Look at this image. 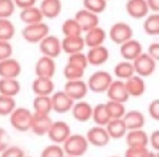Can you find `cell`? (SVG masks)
Here are the masks:
<instances>
[{
    "mask_svg": "<svg viewBox=\"0 0 159 157\" xmlns=\"http://www.w3.org/2000/svg\"><path fill=\"white\" fill-rule=\"evenodd\" d=\"M89 142L86 141L85 135L82 134H71L63 142L61 146L66 156L82 157L89 150Z\"/></svg>",
    "mask_w": 159,
    "mask_h": 157,
    "instance_id": "cell-1",
    "label": "cell"
},
{
    "mask_svg": "<svg viewBox=\"0 0 159 157\" xmlns=\"http://www.w3.org/2000/svg\"><path fill=\"white\" fill-rule=\"evenodd\" d=\"M108 35L115 44L122 45L123 43L128 42V40H130L132 38L133 30L128 23L117 22L111 25Z\"/></svg>",
    "mask_w": 159,
    "mask_h": 157,
    "instance_id": "cell-6",
    "label": "cell"
},
{
    "mask_svg": "<svg viewBox=\"0 0 159 157\" xmlns=\"http://www.w3.org/2000/svg\"><path fill=\"white\" fill-rule=\"evenodd\" d=\"M16 35V26L10 19H0V40L10 42Z\"/></svg>",
    "mask_w": 159,
    "mask_h": 157,
    "instance_id": "cell-37",
    "label": "cell"
},
{
    "mask_svg": "<svg viewBox=\"0 0 159 157\" xmlns=\"http://www.w3.org/2000/svg\"><path fill=\"white\" fill-rule=\"evenodd\" d=\"M16 8H20L21 10L34 7L36 5V0H13Z\"/></svg>",
    "mask_w": 159,
    "mask_h": 157,
    "instance_id": "cell-51",
    "label": "cell"
},
{
    "mask_svg": "<svg viewBox=\"0 0 159 157\" xmlns=\"http://www.w3.org/2000/svg\"><path fill=\"white\" fill-rule=\"evenodd\" d=\"M51 106L52 111L57 113H66L71 111L73 105L75 102H73L63 91L53 92V94L50 96Z\"/></svg>",
    "mask_w": 159,
    "mask_h": 157,
    "instance_id": "cell-10",
    "label": "cell"
},
{
    "mask_svg": "<svg viewBox=\"0 0 159 157\" xmlns=\"http://www.w3.org/2000/svg\"><path fill=\"white\" fill-rule=\"evenodd\" d=\"M61 32L64 35V37H76V36H82L83 34L82 29L74 18L66 19L62 23Z\"/></svg>",
    "mask_w": 159,
    "mask_h": 157,
    "instance_id": "cell-33",
    "label": "cell"
},
{
    "mask_svg": "<svg viewBox=\"0 0 159 157\" xmlns=\"http://www.w3.org/2000/svg\"><path fill=\"white\" fill-rule=\"evenodd\" d=\"M66 63L73 64V66H75V67L84 69V70H86L87 66H89L86 55L83 53H73V55H69L68 62H66Z\"/></svg>",
    "mask_w": 159,
    "mask_h": 157,
    "instance_id": "cell-42",
    "label": "cell"
},
{
    "mask_svg": "<svg viewBox=\"0 0 159 157\" xmlns=\"http://www.w3.org/2000/svg\"><path fill=\"white\" fill-rule=\"evenodd\" d=\"M39 10L42 12L43 16L49 20H52L59 16L62 10L61 0H42Z\"/></svg>",
    "mask_w": 159,
    "mask_h": 157,
    "instance_id": "cell-24",
    "label": "cell"
},
{
    "mask_svg": "<svg viewBox=\"0 0 159 157\" xmlns=\"http://www.w3.org/2000/svg\"><path fill=\"white\" fill-rule=\"evenodd\" d=\"M84 34L85 35L83 36L84 44H85V46L89 47V48L104 45L105 40H106V37H107L106 31L100 26L94 27V29L85 32Z\"/></svg>",
    "mask_w": 159,
    "mask_h": 157,
    "instance_id": "cell-20",
    "label": "cell"
},
{
    "mask_svg": "<svg viewBox=\"0 0 159 157\" xmlns=\"http://www.w3.org/2000/svg\"><path fill=\"white\" fill-rule=\"evenodd\" d=\"M16 108V103L13 97L0 95V116H10V113Z\"/></svg>",
    "mask_w": 159,
    "mask_h": 157,
    "instance_id": "cell-40",
    "label": "cell"
},
{
    "mask_svg": "<svg viewBox=\"0 0 159 157\" xmlns=\"http://www.w3.org/2000/svg\"><path fill=\"white\" fill-rule=\"evenodd\" d=\"M142 53H143L142 44L139 40L133 39V38L120 45V55L125 61H134Z\"/></svg>",
    "mask_w": 159,
    "mask_h": 157,
    "instance_id": "cell-17",
    "label": "cell"
},
{
    "mask_svg": "<svg viewBox=\"0 0 159 157\" xmlns=\"http://www.w3.org/2000/svg\"><path fill=\"white\" fill-rule=\"evenodd\" d=\"M21 92V83L18 79H0V95L13 97Z\"/></svg>",
    "mask_w": 159,
    "mask_h": 157,
    "instance_id": "cell-28",
    "label": "cell"
},
{
    "mask_svg": "<svg viewBox=\"0 0 159 157\" xmlns=\"http://www.w3.org/2000/svg\"><path fill=\"white\" fill-rule=\"evenodd\" d=\"M49 26L44 22L30 24L22 30V36L25 42L30 44H39L46 36L49 35Z\"/></svg>",
    "mask_w": 159,
    "mask_h": 157,
    "instance_id": "cell-4",
    "label": "cell"
},
{
    "mask_svg": "<svg viewBox=\"0 0 159 157\" xmlns=\"http://www.w3.org/2000/svg\"><path fill=\"white\" fill-rule=\"evenodd\" d=\"M147 53L149 57H152V59L155 60V61H158L159 59V44L158 43H152V44H150L149 46H148L147 48Z\"/></svg>",
    "mask_w": 159,
    "mask_h": 157,
    "instance_id": "cell-50",
    "label": "cell"
},
{
    "mask_svg": "<svg viewBox=\"0 0 159 157\" xmlns=\"http://www.w3.org/2000/svg\"><path fill=\"white\" fill-rule=\"evenodd\" d=\"M33 113L25 107H16L9 116L12 128L20 132H26L31 128Z\"/></svg>",
    "mask_w": 159,
    "mask_h": 157,
    "instance_id": "cell-2",
    "label": "cell"
},
{
    "mask_svg": "<svg viewBox=\"0 0 159 157\" xmlns=\"http://www.w3.org/2000/svg\"><path fill=\"white\" fill-rule=\"evenodd\" d=\"M92 119L98 127H106L107 123L110 121V118L106 110L105 104L100 103L93 107V113H92Z\"/></svg>",
    "mask_w": 159,
    "mask_h": 157,
    "instance_id": "cell-34",
    "label": "cell"
},
{
    "mask_svg": "<svg viewBox=\"0 0 159 157\" xmlns=\"http://www.w3.org/2000/svg\"><path fill=\"white\" fill-rule=\"evenodd\" d=\"M48 137L53 144H63V142L71 135V128L66 122L64 121H55L52 122L48 133Z\"/></svg>",
    "mask_w": 159,
    "mask_h": 157,
    "instance_id": "cell-7",
    "label": "cell"
},
{
    "mask_svg": "<svg viewBox=\"0 0 159 157\" xmlns=\"http://www.w3.org/2000/svg\"><path fill=\"white\" fill-rule=\"evenodd\" d=\"M20 19L23 23H25L26 25H30V24H35V23L43 22L44 16H43L39 8L34 6V7L21 10Z\"/></svg>",
    "mask_w": 159,
    "mask_h": 157,
    "instance_id": "cell-30",
    "label": "cell"
},
{
    "mask_svg": "<svg viewBox=\"0 0 159 157\" xmlns=\"http://www.w3.org/2000/svg\"><path fill=\"white\" fill-rule=\"evenodd\" d=\"M72 116L76 121L79 122H87L92 119V113H93V107L89 103L85 100H79L75 102L71 109Z\"/></svg>",
    "mask_w": 159,
    "mask_h": 157,
    "instance_id": "cell-22",
    "label": "cell"
},
{
    "mask_svg": "<svg viewBox=\"0 0 159 157\" xmlns=\"http://www.w3.org/2000/svg\"><path fill=\"white\" fill-rule=\"evenodd\" d=\"M112 81L113 77L110 73L104 70H98L89 76L86 82L87 89L94 93H106Z\"/></svg>",
    "mask_w": 159,
    "mask_h": 157,
    "instance_id": "cell-3",
    "label": "cell"
},
{
    "mask_svg": "<svg viewBox=\"0 0 159 157\" xmlns=\"http://www.w3.org/2000/svg\"><path fill=\"white\" fill-rule=\"evenodd\" d=\"M122 120H123L128 131L139 130V129H143V127L145 126V116L139 110L126 111Z\"/></svg>",
    "mask_w": 159,
    "mask_h": 157,
    "instance_id": "cell-25",
    "label": "cell"
},
{
    "mask_svg": "<svg viewBox=\"0 0 159 157\" xmlns=\"http://www.w3.org/2000/svg\"><path fill=\"white\" fill-rule=\"evenodd\" d=\"M34 113L38 115H49L52 111L50 96H35L33 99Z\"/></svg>",
    "mask_w": 159,
    "mask_h": 157,
    "instance_id": "cell-32",
    "label": "cell"
},
{
    "mask_svg": "<svg viewBox=\"0 0 159 157\" xmlns=\"http://www.w3.org/2000/svg\"><path fill=\"white\" fill-rule=\"evenodd\" d=\"M74 19L79 25L82 29L83 33L94 29L96 26H99V18L97 14L92 13L85 9H81L75 13Z\"/></svg>",
    "mask_w": 159,
    "mask_h": 157,
    "instance_id": "cell-14",
    "label": "cell"
},
{
    "mask_svg": "<svg viewBox=\"0 0 159 157\" xmlns=\"http://www.w3.org/2000/svg\"><path fill=\"white\" fill-rule=\"evenodd\" d=\"M113 74L116 75V77H118L117 80H128L129 77H131L132 75L135 74L132 62L125 61V60L118 62L115 66V68H113Z\"/></svg>",
    "mask_w": 159,
    "mask_h": 157,
    "instance_id": "cell-31",
    "label": "cell"
},
{
    "mask_svg": "<svg viewBox=\"0 0 159 157\" xmlns=\"http://www.w3.org/2000/svg\"><path fill=\"white\" fill-rule=\"evenodd\" d=\"M85 55H86L87 63L91 64V66L97 67L106 63L108 61L110 53H109L108 48L106 46H104V45H102V46L89 48V50Z\"/></svg>",
    "mask_w": 159,
    "mask_h": 157,
    "instance_id": "cell-19",
    "label": "cell"
},
{
    "mask_svg": "<svg viewBox=\"0 0 159 157\" xmlns=\"http://www.w3.org/2000/svg\"><path fill=\"white\" fill-rule=\"evenodd\" d=\"M125 10L126 13L135 20H141L149 14V9L145 0H128Z\"/></svg>",
    "mask_w": 159,
    "mask_h": 157,
    "instance_id": "cell-18",
    "label": "cell"
},
{
    "mask_svg": "<svg viewBox=\"0 0 159 157\" xmlns=\"http://www.w3.org/2000/svg\"><path fill=\"white\" fill-rule=\"evenodd\" d=\"M22 72L20 62L13 58L0 61V79H18Z\"/></svg>",
    "mask_w": 159,
    "mask_h": 157,
    "instance_id": "cell-16",
    "label": "cell"
},
{
    "mask_svg": "<svg viewBox=\"0 0 159 157\" xmlns=\"http://www.w3.org/2000/svg\"><path fill=\"white\" fill-rule=\"evenodd\" d=\"M84 47L85 44L83 35L76 36V37H63V39L61 40V50L68 55L83 53Z\"/></svg>",
    "mask_w": 159,
    "mask_h": 157,
    "instance_id": "cell-26",
    "label": "cell"
},
{
    "mask_svg": "<svg viewBox=\"0 0 159 157\" xmlns=\"http://www.w3.org/2000/svg\"><path fill=\"white\" fill-rule=\"evenodd\" d=\"M110 157H120V156H110Z\"/></svg>",
    "mask_w": 159,
    "mask_h": 157,
    "instance_id": "cell-54",
    "label": "cell"
},
{
    "mask_svg": "<svg viewBox=\"0 0 159 157\" xmlns=\"http://www.w3.org/2000/svg\"><path fill=\"white\" fill-rule=\"evenodd\" d=\"M16 6L13 0H0V19H9L13 16Z\"/></svg>",
    "mask_w": 159,
    "mask_h": 157,
    "instance_id": "cell-41",
    "label": "cell"
},
{
    "mask_svg": "<svg viewBox=\"0 0 159 157\" xmlns=\"http://www.w3.org/2000/svg\"><path fill=\"white\" fill-rule=\"evenodd\" d=\"M56 70H57V64L55 59L45 56H42L35 64V74L38 77L52 79L56 74Z\"/></svg>",
    "mask_w": 159,
    "mask_h": 157,
    "instance_id": "cell-12",
    "label": "cell"
},
{
    "mask_svg": "<svg viewBox=\"0 0 159 157\" xmlns=\"http://www.w3.org/2000/svg\"><path fill=\"white\" fill-rule=\"evenodd\" d=\"M107 133H108L109 137L115 140H119L124 137L125 133L128 132L126 127L124 124L122 119H111L110 121L107 123V126L105 127Z\"/></svg>",
    "mask_w": 159,
    "mask_h": 157,
    "instance_id": "cell-29",
    "label": "cell"
},
{
    "mask_svg": "<svg viewBox=\"0 0 159 157\" xmlns=\"http://www.w3.org/2000/svg\"><path fill=\"white\" fill-rule=\"evenodd\" d=\"M145 157H158V154L156 152H154V150H148Z\"/></svg>",
    "mask_w": 159,
    "mask_h": 157,
    "instance_id": "cell-53",
    "label": "cell"
},
{
    "mask_svg": "<svg viewBox=\"0 0 159 157\" xmlns=\"http://www.w3.org/2000/svg\"><path fill=\"white\" fill-rule=\"evenodd\" d=\"M24 156H25L24 150L20 146H16V145H11V146L9 145L0 154V157H24Z\"/></svg>",
    "mask_w": 159,
    "mask_h": 157,
    "instance_id": "cell-44",
    "label": "cell"
},
{
    "mask_svg": "<svg viewBox=\"0 0 159 157\" xmlns=\"http://www.w3.org/2000/svg\"><path fill=\"white\" fill-rule=\"evenodd\" d=\"M156 63L157 61H155L146 53H142L134 61H132L135 74L143 77V79L144 77L150 76L155 72V70H156Z\"/></svg>",
    "mask_w": 159,
    "mask_h": 157,
    "instance_id": "cell-5",
    "label": "cell"
},
{
    "mask_svg": "<svg viewBox=\"0 0 159 157\" xmlns=\"http://www.w3.org/2000/svg\"><path fill=\"white\" fill-rule=\"evenodd\" d=\"M12 53H13V47L10 42L0 40V61L11 58Z\"/></svg>",
    "mask_w": 159,
    "mask_h": 157,
    "instance_id": "cell-46",
    "label": "cell"
},
{
    "mask_svg": "<svg viewBox=\"0 0 159 157\" xmlns=\"http://www.w3.org/2000/svg\"><path fill=\"white\" fill-rule=\"evenodd\" d=\"M106 93L109 100L122 103V104H125L130 98L125 85H124V81L121 80H113Z\"/></svg>",
    "mask_w": 159,
    "mask_h": 157,
    "instance_id": "cell-15",
    "label": "cell"
},
{
    "mask_svg": "<svg viewBox=\"0 0 159 157\" xmlns=\"http://www.w3.org/2000/svg\"><path fill=\"white\" fill-rule=\"evenodd\" d=\"M24 157H31V156H24Z\"/></svg>",
    "mask_w": 159,
    "mask_h": 157,
    "instance_id": "cell-56",
    "label": "cell"
},
{
    "mask_svg": "<svg viewBox=\"0 0 159 157\" xmlns=\"http://www.w3.org/2000/svg\"><path fill=\"white\" fill-rule=\"evenodd\" d=\"M39 50L45 57H49L56 59L59 57L60 53H62L61 50V40L55 35H50L44 38L39 43Z\"/></svg>",
    "mask_w": 159,
    "mask_h": 157,
    "instance_id": "cell-9",
    "label": "cell"
},
{
    "mask_svg": "<svg viewBox=\"0 0 159 157\" xmlns=\"http://www.w3.org/2000/svg\"><path fill=\"white\" fill-rule=\"evenodd\" d=\"M124 136H125L128 147H133V146L147 147L148 146V134L143 129L128 131Z\"/></svg>",
    "mask_w": 159,
    "mask_h": 157,
    "instance_id": "cell-27",
    "label": "cell"
},
{
    "mask_svg": "<svg viewBox=\"0 0 159 157\" xmlns=\"http://www.w3.org/2000/svg\"><path fill=\"white\" fill-rule=\"evenodd\" d=\"M85 137H86L89 144L96 146V147H104L110 142V137H109L105 127H93L87 131Z\"/></svg>",
    "mask_w": 159,
    "mask_h": 157,
    "instance_id": "cell-11",
    "label": "cell"
},
{
    "mask_svg": "<svg viewBox=\"0 0 159 157\" xmlns=\"http://www.w3.org/2000/svg\"><path fill=\"white\" fill-rule=\"evenodd\" d=\"M106 1H108V0H106Z\"/></svg>",
    "mask_w": 159,
    "mask_h": 157,
    "instance_id": "cell-57",
    "label": "cell"
},
{
    "mask_svg": "<svg viewBox=\"0 0 159 157\" xmlns=\"http://www.w3.org/2000/svg\"><path fill=\"white\" fill-rule=\"evenodd\" d=\"M124 85L130 97H139L145 93L146 84L143 77L134 74L124 81Z\"/></svg>",
    "mask_w": 159,
    "mask_h": 157,
    "instance_id": "cell-23",
    "label": "cell"
},
{
    "mask_svg": "<svg viewBox=\"0 0 159 157\" xmlns=\"http://www.w3.org/2000/svg\"><path fill=\"white\" fill-rule=\"evenodd\" d=\"M148 144H150L154 152L159 150V131L154 130L150 135H148Z\"/></svg>",
    "mask_w": 159,
    "mask_h": 157,
    "instance_id": "cell-48",
    "label": "cell"
},
{
    "mask_svg": "<svg viewBox=\"0 0 159 157\" xmlns=\"http://www.w3.org/2000/svg\"><path fill=\"white\" fill-rule=\"evenodd\" d=\"M147 147H141V146H133L128 147L124 153V157H145L148 152Z\"/></svg>",
    "mask_w": 159,
    "mask_h": 157,
    "instance_id": "cell-45",
    "label": "cell"
},
{
    "mask_svg": "<svg viewBox=\"0 0 159 157\" xmlns=\"http://www.w3.org/2000/svg\"><path fill=\"white\" fill-rule=\"evenodd\" d=\"M83 7H84L83 9L98 16L106 10L107 1L106 0H83Z\"/></svg>",
    "mask_w": 159,
    "mask_h": 157,
    "instance_id": "cell-39",
    "label": "cell"
},
{
    "mask_svg": "<svg viewBox=\"0 0 159 157\" xmlns=\"http://www.w3.org/2000/svg\"><path fill=\"white\" fill-rule=\"evenodd\" d=\"M9 146V135L7 131L0 127V154Z\"/></svg>",
    "mask_w": 159,
    "mask_h": 157,
    "instance_id": "cell-49",
    "label": "cell"
},
{
    "mask_svg": "<svg viewBox=\"0 0 159 157\" xmlns=\"http://www.w3.org/2000/svg\"><path fill=\"white\" fill-rule=\"evenodd\" d=\"M143 29L147 35L156 36L159 34V13H150L144 20Z\"/></svg>",
    "mask_w": 159,
    "mask_h": 157,
    "instance_id": "cell-35",
    "label": "cell"
},
{
    "mask_svg": "<svg viewBox=\"0 0 159 157\" xmlns=\"http://www.w3.org/2000/svg\"><path fill=\"white\" fill-rule=\"evenodd\" d=\"M148 113L155 121L159 120V99H154L148 105Z\"/></svg>",
    "mask_w": 159,
    "mask_h": 157,
    "instance_id": "cell-47",
    "label": "cell"
},
{
    "mask_svg": "<svg viewBox=\"0 0 159 157\" xmlns=\"http://www.w3.org/2000/svg\"><path fill=\"white\" fill-rule=\"evenodd\" d=\"M32 91L36 96H51L55 92V83L52 79L36 76L32 83Z\"/></svg>",
    "mask_w": 159,
    "mask_h": 157,
    "instance_id": "cell-21",
    "label": "cell"
},
{
    "mask_svg": "<svg viewBox=\"0 0 159 157\" xmlns=\"http://www.w3.org/2000/svg\"><path fill=\"white\" fill-rule=\"evenodd\" d=\"M52 122L53 121L51 120L49 115H38V113H33L30 130H31L34 134L43 136V135H46L47 133H48Z\"/></svg>",
    "mask_w": 159,
    "mask_h": 157,
    "instance_id": "cell-13",
    "label": "cell"
},
{
    "mask_svg": "<svg viewBox=\"0 0 159 157\" xmlns=\"http://www.w3.org/2000/svg\"><path fill=\"white\" fill-rule=\"evenodd\" d=\"M105 107L108 113L109 118L111 119H122L123 116L125 115L126 109L124 104L118 102H113V100H108L105 103Z\"/></svg>",
    "mask_w": 159,
    "mask_h": 157,
    "instance_id": "cell-36",
    "label": "cell"
},
{
    "mask_svg": "<svg viewBox=\"0 0 159 157\" xmlns=\"http://www.w3.org/2000/svg\"><path fill=\"white\" fill-rule=\"evenodd\" d=\"M64 157H72V156H64Z\"/></svg>",
    "mask_w": 159,
    "mask_h": 157,
    "instance_id": "cell-55",
    "label": "cell"
},
{
    "mask_svg": "<svg viewBox=\"0 0 159 157\" xmlns=\"http://www.w3.org/2000/svg\"><path fill=\"white\" fill-rule=\"evenodd\" d=\"M84 74H85L84 69H81L79 67H75L70 63H66L63 69V75L66 81L82 80Z\"/></svg>",
    "mask_w": 159,
    "mask_h": 157,
    "instance_id": "cell-38",
    "label": "cell"
},
{
    "mask_svg": "<svg viewBox=\"0 0 159 157\" xmlns=\"http://www.w3.org/2000/svg\"><path fill=\"white\" fill-rule=\"evenodd\" d=\"M149 11L152 13H158L159 11V0H145Z\"/></svg>",
    "mask_w": 159,
    "mask_h": 157,
    "instance_id": "cell-52",
    "label": "cell"
},
{
    "mask_svg": "<svg viewBox=\"0 0 159 157\" xmlns=\"http://www.w3.org/2000/svg\"><path fill=\"white\" fill-rule=\"evenodd\" d=\"M63 92L73 100L79 102L83 100V98L87 95V84L83 80H74V81H66L63 87Z\"/></svg>",
    "mask_w": 159,
    "mask_h": 157,
    "instance_id": "cell-8",
    "label": "cell"
},
{
    "mask_svg": "<svg viewBox=\"0 0 159 157\" xmlns=\"http://www.w3.org/2000/svg\"><path fill=\"white\" fill-rule=\"evenodd\" d=\"M64 152L62 147L58 144L48 145L42 150L40 157H64Z\"/></svg>",
    "mask_w": 159,
    "mask_h": 157,
    "instance_id": "cell-43",
    "label": "cell"
}]
</instances>
